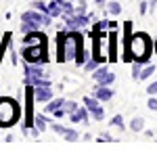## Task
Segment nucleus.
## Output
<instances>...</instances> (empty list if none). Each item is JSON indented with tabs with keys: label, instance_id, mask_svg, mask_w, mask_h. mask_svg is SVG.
<instances>
[{
	"label": "nucleus",
	"instance_id": "nucleus-1",
	"mask_svg": "<svg viewBox=\"0 0 157 157\" xmlns=\"http://www.w3.org/2000/svg\"><path fill=\"white\" fill-rule=\"evenodd\" d=\"M130 52H132L134 61H138L140 65H149L151 55L155 52V42L145 32H134L130 38Z\"/></svg>",
	"mask_w": 157,
	"mask_h": 157
},
{
	"label": "nucleus",
	"instance_id": "nucleus-2",
	"mask_svg": "<svg viewBox=\"0 0 157 157\" xmlns=\"http://www.w3.org/2000/svg\"><path fill=\"white\" fill-rule=\"evenodd\" d=\"M21 120V103L15 97H0V128H13Z\"/></svg>",
	"mask_w": 157,
	"mask_h": 157
},
{
	"label": "nucleus",
	"instance_id": "nucleus-3",
	"mask_svg": "<svg viewBox=\"0 0 157 157\" xmlns=\"http://www.w3.org/2000/svg\"><path fill=\"white\" fill-rule=\"evenodd\" d=\"M19 55H21V61L46 65V63H48V40H46V42H40V44H29V46L21 44Z\"/></svg>",
	"mask_w": 157,
	"mask_h": 157
},
{
	"label": "nucleus",
	"instance_id": "nucleus-4",
	"mask_svg": "<svg viewBox=\"0 0 157 157\" xmlns=\"http://www.w3.org/2000/svg\"><path fill=\"white\" fill-rule=\"evenodd\" d=\"M84 48V38H82V32H67V38H65V46H63V57H61V63H69V61H75L78 52Z\"/></svg>",
	"mask_w": 157,
	"mask_h": 157
},
{
	"label": "nucleus",
	"instance_id": "nucleus-5",
	"mask_svg": "<svg viewBox=\"0 0 157 157\" xmlns=\"http://www.w3.org/2000/svg\"><path fill=\"white\" fill-rule=\"evenodd\" d=\"M92 82H94V84H101V86H113L115 73L109 71V67L103 63V65H98L97 69L92 71Z\"/></svg>",
	"mask_w": 157,
	"mask_h": 157
},
{
	"label": "nucleus",
	"instance_id": "nucleus-6",
	"mask_svg": "<svg viewBox=\"0 0 157 157\" xmlns=\"http://www.w3.org/2000/svg\"><path fill=\"white\" fill-rule=\"evenodd\" d=\"M117 40H120L117 32H115V29H109L107 32V57H109V63H115V61L120 59V57H117Z\"/></svg>",
	"mask_w": 157,
	"mask_h": 157
},
{
	"label": "nucleus",
	"instance_id": "nucleus-7",
	"mask_svg": "<svg viewBox=\"0 0 157 157\" xmlns=\"http://www.w3.org/2000/svg\"><path fill=\"white\" fill-rule=\"evenodd\" d=\"M113 88L111 86H101V84H94V88H92V97H97L101 103H109L111 98H113Z\"/></svg>",
	"mask_w": 157,
	"mask_h": 157
},
{
	"label": "nucleus",
	"instance_id": "nucleus-8",
	"mask_svg": "<svg viewBox=\"0 0 157 157\" xmlns=\"http://www.w3.org/2000/svg\"><path fill=\"white\" fill-rule=\"evenodd\" d=\"M67 120L75 126V124H90V120H92V117H90V111L80 105V109H78V111H73V113H69V115H67Z\"/></svg>",
	"mask_w": 157,
	"mask_h": 157
},
{
	"label": "nucleus",
	"instance_id": "nucleus-9",
	"mask_svg": "<svg viewBox=\"0 0 157 157\" xmlns=\"http://www.w3.org/2000/svg\"><path fill=\"white\" fill-rule=\"evenodd\" d=\"M46 40H48V36H46L42 29H36V32L23 34V38H21V44L29 46V44H40V42H46Z\"/></svg>",
	"mask_w": 157,
	"mask_h": 157
},
{
	"label": "nucleus",
	"instance_id": "nucleus-10",
	"mask_svg": "<svg viewBox=\"0 0 157 157\" xmlns=\"http://www.w3.org/2000/svg\"><path fill=\"white\" fill-rule=\"evenodd\" d=\"M34 97H36V103H48L55 97L52 86H34Z\"/></svg>",
	"mask_w": 157,
	"mask_h": 157
},
{
	"label": "nucleus",
	"instance_id": "nucleus-11",
	"mask_svg": "<svg viewBox=\"0 0 157 157\" xmlns=\"http://www.w3.org/2000/svg\"><path fill=\"white\" fill-rule=\"evenodd\" d=\"M67 27L65 29H61L57 32V36H55V55H57V63H61V57H63V46H65V38H67Z\"/></svg>",
	"mask_w": 157,
	"mask_h": 157
},
{
	"label": "nucleus",
	"instance_id": "nucleus-12",
	"mask_svg": "<svg viewBox=\"0 0 157 157\" xmlns=\"http://www.w3.org/2000/svg\"><path fill=\"white\" fill-rule=\"evenodd\" d=\"M36 29H42V25L38 23L36 19L21 17V23H19V32H21V34H29V32H36Z\"/></svg>",
	"mask_w": 157,
	"mask_h": 157
},
{
	"label": "nucleus",
	"instance_id": "nucleus-13",
	"mask_svg": "<svg viewBox=\"0 0 157 157\" xmlns=\"http://www.w3.org/2000/svg\"><path fill=\"white\" fill-rule=\"evenodd\" d=\"M65 101H67V98H63V97H52L48 103L44 105V111H46V115H50V113H55L57 109H61L63 105H65Z\"/></svg>",
	"mask_w": 157,
	"mask_h": 157
},
{
	"label": "nucleus",
	"instance_id": "nucleus-14",
	"mask_svg": "<svg viewBox=\"0 0 157 157\" xmlns=\"http://www.w3.org/2000/svg\"><path fill=\"white\" fill-rule=\"evenodd\" d=\"M105 15H107V17H120L121 15V4L117 2V0H107Z\"/></svg>",
	"mask_w": 157,
	"mask_h": 157
},
{
	"label": "nucleus",
	"instance_id": "nucleus-15",
	"mask_svg": "<svg viewBox=\"0 0 157 157\" xmlns=\"http://www.w3.org/2000/svg\"><path fill=\"white\" fill-rule=\"evenodd\" d=\"M48 117H46V113H36L34 115V126H36L40 132H46V128H48Z\"/></svg>",
	"mask_w": 157,
	"mask_h": 157
},
{
	"label": "nucleus",
	"instance_id": "nucleus-16",
	"mask_svg": "<svg viewBox=\"0 0 157 157\" xmlns=\"http://www.w3.org/2000/svg\"><path fill=\"white\" fill-rule=\"evenodd\" d=\"M128 128L132 130V132H145V117H140V115H136V117H132L130 120V124H128Z\"/></svg>",
	"mask_w": 157,
	"mask_h": 157
},
{
	"label": "nucleus",
	"instance_id": "nucleus-17",
	"mask_svg": "<svg viewBox=\"0 0 157 157\" xmlns=\"http://www.w3.org/2000/svg\"><path fill=\"white\" fill-rule=\"evenodd\" d=\"M82 103H84V107L88 109V111H94V109H98L103 105V103H101L97 97H92V94H86V97L82 98Z\"/></svg>",
	"mask_w": 157,
	"mask_h": 157
},
{
	"label": "nucleus",
	"instance_id": "nucleus-18",
	"mask_svg": "<svg viewBox=\"0 0 157 157\" xmlns=\"http://www.w3.org/2000/svg\"><path fill=\"white\" fill-rule=\"evenodd\" d=\"M48 13L52 15V19H61V17H63L61 2H57V0H48Z\"/></svg>",
	"mask_w": 157,
	"mask_h": 157
},
{
	"label": "nucleus",
	"instance_id": "nucleus-19",
	"mask_svg": "<svg viewBox=\"0 0 157 157\" xmlns=\"http://www.w3.org/2000/svg\"><path fill=\"white\" fill-rule=\"evenodd\" d=\"M109 126H113V128H117V130L124 132V130H126V120H124V115H120V113L113 115V117L109 120Z\"/></svg>",
	"mask_w": 157,
	"mask_h": 157
},
{
	"label": "nucleus",
	"instance_id": "nucleus-20",
	"mask_svg": "<svg viewBox=\"0 0 157 157\" xmlns=\"http://www.w3.org/2000/svg\"><path fill=\"white\" fill-rule=\"evenodd\" d=\"M98 65H103V63H101L98 59H94V57L90 55V59L84 63V67H82V69H84V71H88V73H92V71H94V69L98 67Z\"/></svg>",
	"mask_w": 157,
	"mask_h": 157
},
{
	"label": "nucleus",
	"instance_id": "nucleus-21",
	"mask_svg": "<svg viewBox=\"0 0 157 157\" xmlns=\"http://www.w3.org/2000/svg\"><path fill=\"white\" fill-rule=\"evenodd\" d=\"M155 71H157V67L153 65V63L145 65V67H143V73H140V82H147V80H149V78H151Z\"/></svg>",
	"mask_w": 157,
	"mask_h": 157
},
{
	"label": "nucleus",
	"instance_id": "nucleus-22",
	"mask_svg": "<svg viewBox=\"0 0 157 157\" xmlns=\"http://www.w3.org/2000/svg\"><path fill=\"white\" fill-rule=\"evenodd\" d=\"M130 65H132V80L134 82H140V73H143V67L145 65H140L138 61H132Z\"/></svg>",
	"mask_w": 157,
	"mask_h": 157
},
{
	"label": "nucleus",
	"instance_id": "nucleus-23",
	"mask_svg": "<svg viewBox=\"0 0 157 157\" xmlns=\"http://www.w3.org/2000/svg\"><path fill=\"white\" fill-rule=\"evenodd\" d=\"M88 59H90V52H88L86 48H82L80 52H78V57H75V65H78V67H84V63Z\"/></svg>",
	"mask_w": 157,
	"mask_h": 157
},
{
	"label": "nucleus",
	"instance_id": "nucleus-24",
	"mask_svg": "<svg viewBox=\"0 0 157 157\" xmlns=\"http://www.w3.org/2000/svg\"><path fill=\"white\" fill-rule=\"evenodd\" d=\"M63 138H65L67 143H75V140H80V132H78L75 128H69L67 132L63 134Z\"/></svg>",
	"mask_w": 157,
	"mask_h": 157
},
{
	"label": "nucleus",
	"instance_id": "nucleus-25",
	"mask_svg": "<svg viewBox=\"0 0 157 157\" xmlns=\"http://www.w3.org/2000/svg\"><path fill=\"white\" fill-rule=\"evenodd\" d=\"M29 6H32V9H36V11L48 13V2H44V0H32V2H29Z\"/></svg>",
	"mask_w": 157,
	"mask_h": 157
},
{
	"label": "nucleus",
	"instance_id": "nucleus-26",
	"mask_svg": "<svg viewBox=\"0 0 157 157\" xmlns=\"http://www.w3.org/2000/svg\"><path fill=\"white\" fill-rule=\"evenodd\" d=\"M90 117H92V121H103L105 120V109H103V105L98 109H94V111H90Z\"/></svg>",
	"mask_w": 157,
	"mask_h": 157
},
{
	"label": "nucleus",
	"instance_id": "nucleus-27",
	"mask_svg": "<svg viewBox=\"0 0 157 157\" xmlns=\"http://www.w3.org/2000/svg\"><path fill=\"white\" fill-rule=\"evenodd\" d=\"M75 13H80V15L88 13V0H75Z\"/></svg>",
	"mask_w": 157,
	"mask_h": 157
},
{
	"label": "nucleus",
	"instance_id": "nucleus-28",
	"mask_svg": "<svg viewBox=\"0 0 157 157\" xmlns=\"http://www.w3.org/2000/svg\"><path fill=\"white\" fill-rule=\"evenodd\" d=\"M63 109H65V111H67V115H69V113H73V111H78V109H80V103H75V101H65Z\"/></svg>",
	"mask_w": 157,
	"mask_h": 157
},
{
	"label": "nucleus",
	"instance_id": "nucleus-29",
	"mask_svg": "<svg viewBox=\"0 0 157 157\" xmlns=\"http://www.w3.org/2000/svg\"><path fill=\"white\" fill-rule=\"evenodd\" d=\"M97 140H98V143H113V140H117V138H113L109 132H101Z\"/></svg>",
	"mask_w": 157,
	"mask_h": 157
},
{
	"label": "nucleus",
	"instance_id": "nucleus-30",
	"mask_svg": "<svg viewBox=\"0 0 157 157\" xmlns=\"http://www.w3.org/2000/svg\"><path fill=\"white\" fill-rule=\"evenodd\" d=\"M145 90H147V94H149V97H157V80H155V82H151Z\"/></svg>",
	"mask_w": 157,
	"mask_h": 157
},
{
	"label": "nucleus",
	"instance_id": "nucleus-31",
	"mask_svg": "<svg viewBox=\"0 0 157 157\" xmlns=\"http://www.w3.org/2000/svg\"><path fill=\"white\" fill-rule=\"evenodd\" d=\"M138 13L140 15H147L149 13V0H140L138 2Z\"/></svg>",
	"mask_w": 157,
	"mask_h": 157
},
{
	"label": "nucleus",
	"instance_id": "nucleus-32",
	"mask_svg": "<svg viewBox=\"0 0 157 157\" xmlns=\"http://www.w3.org/2000/svg\"><path fill=\"white\" fill-rule=\"evenodd\" d=\"M50 115H52L55 120H63V117H67V111H65V109L61 107V109H57L55 113H50Z\"/></svg>",
	"mask_w": 157,
	"mask_h": 157
},
{
	"label": "nucleus",
	"instance_id": "nucleus-33",
	"mask_svg": "<svg viewBox=\"0 0 157 157\" xmlns=\"http://www.w3.org/2000/svg\"><path fill=\"white\" fill-rule=\"evenodd\" d=\"M147 107L151 109V111H157V97H149V101H147Z\"/></svg>",
	"mask_w": 157,
	"mask_h": 157
},
{
	"label": "nucleus",
	"instance_id": "nucleus-34",
	"mask_svg": "<svg viewBox=\"0 0 157 157\" xmlns=\"http://www.w3.org/2000/svg\"><path fill=\"white\" fill-rule=\"evenodd\" d=\"M40 130H38L36 126H32V128H29V132H27V136H29V138H40Z\"/></svg>",
	"mask_w": 157,
	"mask_h": 157
},
{
	"label": "nucleus",
	"instance_id": "nucleus-35",
	"mask_svg": "<svg viewBox=\"0 0 157 157\" xmlns=\"http://www.w3.org/2000/svg\"><path fill=\"white\" fill-rule=\"evenodd\" d=\"M2 140H4V143H13V140H15V136H13L11 132H6L4 136H2Z\"/></svg>",
	"mask_w": 157,
	"mask_h": 157
},
{
	"label": "nucleus",
	"instance_id": "nucleus-36",
	"mask_svg": "<svg viewBox=\"0 0 157 157\" xmlns=\"http://www.w3.org/2000/svg\"><path fill=\"white\" fill-rule=\"evenodd\" d=\"M157 9V0H149V11H155Z\"/></svg>",
	"mask_w": 157,
	"mask_h": 157
},
{
	"label": "nucleus",
	"instance_id": "nucleus-37",
	"mask_svg": "<svg viewBox=\"0 0 157 157\" xmlns=\"http://www.w3.org/2000/svg\"><path fill=\"white\" fill-rule=\"evenodd\" d=\"M92 2H97L98 6H103V9H105V6H107V0H92Z\"/></svg>",
	"mask_w": 157,
	"mask_h": 157
},
{
	"label": "nucleus",
	"instance_id": "nucleus-38",
	"mask_svg": "<svg viewBox=\"0 0 157 157\" xmlns=\"http://www.w3.org/2000/svg\"><path fill=\"white\" fill-rule=\"evenodd\" d=\"M82 140H86V143H90V140H92V134H84V138H82Z\"/></svg>",
	"mask_w": 157,
	"mask_h": 157
},
{
	"label": "nucleus",
	"instance_id": "nucleus-39",
	"mask_svg": "<svg viewBox=\"0 0 157 157\" xmlns=\"http://www.w3.org/2000/svg\"><path fill=\"white\" fill-rule=\"evenodd\" d=\"M117 27V21H109V29H115Z\"/></svg>",
	"mask_w": 157,
	"mask_h": 157
},
{
	"label": "nucleus",
	"instance_id": "nucleus-40",
	"mask_svg": "<svg viewBox=\"0 0 157 157\" xmlns=\"http://www.w3.org/2000/svg\"><path fill=\"white\" fill-rule=\"evenodd\" d=\"M155 55H157V40H155Z\"/></svg>",
	"mask_w": 157,
	"mask_h": 157
},
{
	"label": "nucleus",
	"instance_id": "nucleus-41",
	"mask_svg": "<svg viewBox=\"0 0 157 157\" xmlns=\"http://www.w3.org/2000/svg\"><path fill=\"white\" fill-rule=\"evenodd\" d=\"M0 140H2V136H0Z\"/></svg>",
	"mask_w": 157,
	"mask_h": 157
},
{
	"label": "nucleus",
	"instance_id": "nucleus-42",
	"mask_svg": "<svg viewBox=\"0 0 157 157\" xmlns=\"http://www.w3.org/2000/svg\"><path fill=\"white\" fill-rule=\"evenodd\" d=\"M73 2H75V0H73Z\"/></svg>",
	"mask_w": 157,
	"mask_h": 157
}]
</instances>
